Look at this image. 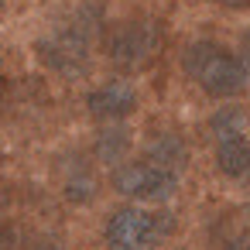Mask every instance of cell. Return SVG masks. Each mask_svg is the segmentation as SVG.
<instances>
[{
    "instance_id": "cell-1",
    "label": "cell",
    "mask_w": 250,
    "mask_h": 250,
    "mask_svg": "<svg viewBox=\"0 0 250 250\" xmlns=\"http://www.w3.org/2000/svg\"><path fill=\"white\" fill-rule=\"evenodd\" d=\"M89 18H100V11H76L69 24L52 28L45 38H38V59L65 79H76L89 69V42H93V24Z\"/></svg>"
},
{
    "instance_id": "cell-2",
    "label": "cell",
    "mask_w": 250,
    "mask_h": 250,
    "mask_svg": "<svg viewBox=\"0 0 250 250\" xmlns=\"http://www.w3.org/2000/svg\"><path fill=\"white\" fill-rule=\"evenodd\" d=\"M182 65H185L188 79L202 93L219 96V100L223 96H236L247 86V72H243L240 59L229 48L216 45V42H192L185 48V55H182Z\"/></svg>"
},
{
    "instance_id": "cell-3",
    "label": "cell",
    "mask_w": 250,
    "mask_h": 250,
    "mask_svg": "<svg viewBox=\"0 0 250 250\" xmlns=\"http://www.w3.org/2000/svg\"><path fill=\"white\" fill-rule=\"evenodd\" d=\"M171 229H175V219L168 212H151L141 206H120L106 219L103 240H106V250H154Z\"/></svg>"
},
{
    "instance_id": "cell-4",
    "label": "cell",
    "mask_w": 250,
    "mask_h": 250,
    "mask_svg": "<svg viewBox=\"0 0 250 250\" xmlns=\"http://www.w3.org/2000/svg\"><path fill=\"white\" fill-rule=\"evenodd\" d=\"M113 188L127 199L141 202H165L178 192V175L151 165V161H124L113 171Z\"/></svg>"
},
{
    "instance_id": "cell-5",
    "label": "cell",
    "mask_w": 250,
    "mask_h": 250,
    "mask_svg": "<svg viewBox=\"0 0 250 250\" xmlns=\"http://www.w3.org/2000/svg\"><path fill=\"white\" fill-rule=\"evenodd\" d=\"M158 48H161V28L154 21H127L106 42V55L120 69H141V65H147L158 55Z\"/></svg>"
},
{
    "instance_id": "cell-6",
    "label": "cell",
    "mask_w": 250,
    "mask_h": 250,
    "mask_svg": "<svg viewBox=\"0 0 250 250\" xmlns=\"http://www.w3.org/2000/svg\"><path fill=\"white\" fill-rule=\"evenodd\" d=\"M86 106L96 120H120L137 110V89L127 79H106L86 96Z\"/></svg>"
},
{
    "instance_id": "cell-7",
    "label": "cell",
    "mask_w": 250,
    "mask_h": 250,
    "mask_svg": "<svg viewBox=\"0 0 250 250\" xmlns=\"http://www.w3.org/2000/svg\"><path fill=\"white\" fill-rule=\"evenodd\" d=\"M216 165L226 178H243L250 175V141L243 134H226L216 137Z\"/></svg>"
},
{
    "instance_id": "cell-8",
    "label": "cell",
    "mask_w": 250,
    "mask_h": 250,
    "mask_svg": "<svg viewBox=\"0 0 250 250\" xmlns=\"http://www.w3.org/2000/svg\"><path fill=\"white\" fill-rule=\"evenodd\" d=\"M96 175H93V168L83 161V158H72L69 165H65V171H62V192H65V199L69 202H93L96 199Z\"/></svg>"
},
{
    "instance_id": "cell-9",
    "label": "cell",
    "mask_w": 250,
    "mask_h": 250,
    "mask_svg": "<svg viewBox=\"0 0 250 250\" xmlns=\"http://www.w3.org/2000/svg\"><path fill=\"white\" fill-rule=\"evenodd\" d=\"M147 161L165 168V171H171V175H178V168L188 161V147H185V141L178 134H158L151 141V147H147Z\"/></svg>"
},
{
    "instance_id": "cell-10",
    "label": "cell",
    "mask_w": 250,
    "mask_h": 250,
    "mask_svg": "<svg viewBox=\"0 0 250 250\" xmlns=\"http://www.w3.org/2000/svg\"><path fill=\"white\" fill-rule=\"evenodd\" d=\"M130 151V130L113 124V127H103L96 134V158L106 161V165H120V158Z\"/></svg>"
},
{
    "instance_id": "cell-11",
    "label": "cell",
    "mask_w": 250,
    "mask_h": 250,
    "mask_svg": "<svg viewBox=\"0 0 250 250\" xmlns=\"http://www.w3.org/2000/svg\"><path fill=\"white\" fill-rule=\"evenodd\" d=\"M212 134L226 137V134H243V113L240 110H219L212 117Z\"/></svg>"
},
{
    "instance_id": "cell-12",
    "label": "cell",
    "mask_w": 250,
    "mask_h": 250,
    "mask_svg": "<svg viewBox=\"0 0 250 250\" xmlns=\"http://www.w3.org/2000/svg\"><path fill=\"white\" fill-rule=\"evenodd\" d=\"M226 250H250V229H240L226 240Z\"/></svg>"
},
{
    "instance_id": "cell-13",
    "label": "cell",
    "mask_w": 250,
    "mask_h": 250,
    "mask_svg": "<svg viewBox=\"0 0 250 250\" xmlns=\"http://www.w3.org/2000/svg\"><path fill=\"white\" fill-rule=\"evenodd\" d=\"M240 59V65H243V72H250V31H247V38H243V55H236Z\"/></svg>"
},
{
    "instance_id": "cell-14",
    "label": "cell",
    "mask_w": 250,
    "mask_h": 250,
    "mask_svg": "<svg viewBox=\"0 0 250 250\" xmlns=\"http://www.w3.org/2000/svg\"><path fill=\"white\" fill-rule=\"evenodd\" d=\"M0 250H11V233L0 226Z\"/></svg>"
}]
</instances>
